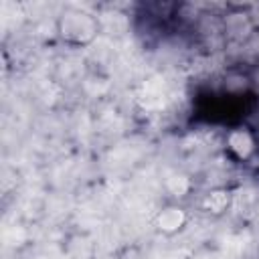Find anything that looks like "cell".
<instances>
[{
	"mask_svg": "<svg viewBox=\"0 0 259 259\" xmlns=\"http://www.w3.org/2000/svg\"><path fill=\"white\" fill-rule=\"evenodd\" d=\"M229 202H231V194H229V190H225V188H214V190L206 192L204 198H202V206H204V210L210 212V214H221V212H225V210L229 208Z\"/></svg>",
	"mask_w": 259,
	"mask_h": 259,
	"instance_id": "4",
	"label": "cell"
},
{
	"mask_svg": "<svg viewBox=\"0 0 259 259\" xmlns=\"http://www.w3.org/2000/svg\"><path fill=\"white\" fill-rule=\"evenodd\" d=\"M227 148L239 160H247L255 152V138H253V134L249 130L235 127V130H231L227 134Z\"/></svg>",
	"mask_w": 259,
	"mask_h": 259,
	"instance_id": "3",
	"label": "cell"
},
{
	"mask_svg": "<svg viewBox=\"0 0 259 259\" xmlns=\"http://www.w3.org/2000/svg\"><path fill=\"white\" fill-rule=\"evenodd\" d=\"M99 32V20L95 14L69 6L57 16V34L63 42L73 45V47H83L95 40Z\"/></svg>",
	"mask_w": 259,
	"mask_h": 259,
	"instance_id": "1",
	"label": "cell"
},
{
	"mask_svg": "<svg viewBox=\"0 0 259 259\" xmlns=\"http://www.w3.org/2000/svg\"><path fill=\"white\" fill-rule=\"evenodd\" d=\"M156 229L164 235H176L184 229V225L188 223V214L182 206L178 204H170V206H164L158 214H156Z\"/></svg>",
	"mask_w": 259,
	"mask_h": 259,
	"instance_id": "2",
	"label": "cell"
}]
</instances>
